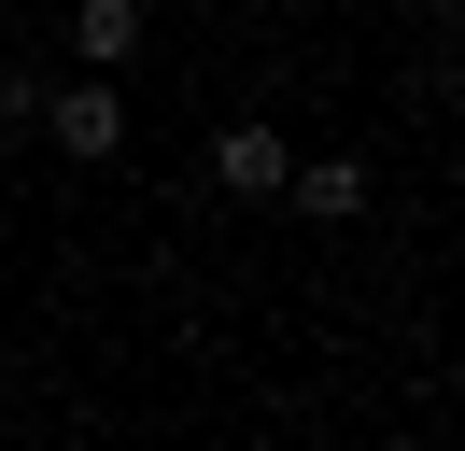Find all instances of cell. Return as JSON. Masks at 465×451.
I'll use <instances>...</instances> for the list:
<instances>
[{
	"instance_id": "obj_1",
	"label": "cell",
	"mask_w": 465,
	"mask_h": 451,
	"mask_svg": "<svg viewBox=\"0 0 465 451\" xmlns=\"http://www.w3.org/2000/svg\"><path fill=\"white\" fill-rule=\"evenodd\" d=\"M29 127L57 141L71 169H99V155H127V99H114V71H85V85H57V99H29Z\"/></svg>"
},
{
	"instance_id": "obj_3",
	"label": "cell",
	"mask_w": 465,
	"mask_h": 451,
	"mask_svg": "<svg viewBox=\"0 0 465 451\" xmlns=\"http://www.w3.org/2000/svg\"><path fill=\"white\" fill-rule=\"evenodd\" d=\"M142 0H71V56H85V71H127V56H142Z\"/></svg>"
},
{
	"instance_id": "obj_2",
	"label": "cell",
	"mask_w": 465,
	"mask_h": 451,
	"mask_svg": "<svg viewBox=\"0 0 465 451\" xmlns=\"http://www.w3.org/2000/svg\"><path fill=\"white\" fill-rule=\"evenodd\" d=\"M282 169H296L282 127H212V184L226 197H282Z\"/></svg>"
},
{
	"instance_id": "obj_4",
	"label": "cell",
	"mask_w": 465,
	"mask_h": 451,
	"mask_svg": "<svg viewBox=\"0 0 465 451\" xmlns=\"http://www.w3.org/2000/svg\"><path fill=\"white\" fill-rule=\"evenodd\" d=\"M282 197H296L311 226H352V212H367V169H352V155H296V169H282Z\"/></svg>"
}]
</instances>
